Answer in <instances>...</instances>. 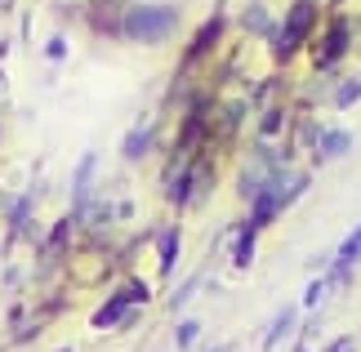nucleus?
<instances>
[{
	"instance_id": "1",
	"label": "nucleus",
	"mask_w": 361,
	"mask_h": 352,
	"mask_svg": "<svg viewBox=\"0 0 361 352\" xmlns=\"http://www.w3.org/2000/svg\"><path fill=\"white\" fill-rule=\"evenodd\" d=\"M178 27V9L170 5H143V9H130L125 13V36L143 40V45H157Z\"/></svg>"
},
{
	"instance_id": "18",
	"label": "nucleus",
	"mask_w": 361,
	"mask_h": 352,
	"mask_svg": "<svg viewBox=\"0 0 361 352\" xmlns=\"http://www.w3.org/2000/svg\"><path fill=\"white\" fill-rule=\"evenodd\" d=\"M299 352H308V348H299Z\"/></svg>"
},
{
	"instance_id": "4",
	"label": "nucleus",
	"mask_w": 361,
	"mask_h": 352,
	"mask_svg": "<svg viewBox=\"0 0 361 352\" xmlns=\"http://www.w3.org/2000/svg\"><path fill=\"white\" fill-rule=\"evenodd\" d=\"M348 147H353V134H343V130H330V134H322V157H326V161H339Z\"/></svg>"
},
{
	"instance_id": "12",
	"label": "nucleus",
	"mask_w": 361,
	"mask_h": 352,
	"mask_svg": "<svg viewBox=\"0 0 361 352\" xmlns=\"http://www.w3.org/2000/svg\"><path fill=\"white\" fill-rule=\"evenodd\" d=\"M250 27H255V32H268V27H272V18H268V9H250Z\"/></svg>"
},
{
	"instance_id": "14",
	"label": "nucleus",
	"mask_w": 361,
	"mask_h": 352,
	"mask_svg": "<svg viewBox=\"0 0 361 352\" xmlns=\"http://www.w3.org/2000/svg\"><path fill=\"white\" fill-rule=\"evenodd\" d=\"M322 294H326V281H312V286H308V294H303V303H308V308H317V303H322Z\"/></svg>"
},
{
	"instance_id": "7",
	"label": "nucleus",
	"mask_w": 361,
	"mask_h": 352,
	"mask_svg": "<svg viewBox=\"0 0 361 352\" xmlns=\"http://www.w3.org/2000/svg\"><path fill=\"white\" fill-rule=\"evenodd\" d=\"M255 223H245V232H241V241H237V255H232V259H237V267H245L250 263V255H255Z\"/></svg>"
},
{
	"instance_id": "2",
	"label": "nucleus",
	"mask_w": 361,
	"mask_h": 352,
	"mask_svg": "<svg viewBox=\"0 0 361 352\" xmlns=\"http://www.w3.org/2000/svg\"><path fill=\"white\" fill-rule=\"evenodd\" d=\"M312 13H317L312 0H295V5H290V13H286V32L276 36V54H281V59H290V54L303 45V36L312 32Z\"/></svg>"
},
{
	"instance_id": "5",
	"label": "nucleus",
	"mask_w": 361,
	"mask_h": 352,
	"mask_svg": "<svg viewBox=\"0 0 361 352\" xmlns=\"http://www.w3.org/2000/svg\"><path fill=\"white\" fill-rule=\"evenodd\" d=\"M357 255H361V228H357V232L348 236V241H343V245H339V259H335L339 267H335V277H330V281H339L343 272H348V263H353Z\"/></svg>"
},
{
	"instance_id": "13",
	"label": "nucleus",
	"mask_w": 361,
	"mask_h": 352,
	"mask_svg": "<svg viewBox=\"0 0 361 352\" xmlns=\"http://www.w3.org/2000/svg\"><path fill=\"white\" fill-rule=\"evenodd\" d=\"M197 334H201V326H197V321H183V326H178V344H192V339H197Z\"/></svg>"
},
{
	"instance_id": "17",
	"label": "nucleus",
	"mask_w": 361,
	"mask_h": 352,
	"mask_svg": "<svg viewBox=\"0 0 361 352\" xmlns=\"http://www.w3.org/2000/svg\"><path fill=\"white\" fill-rule=\"evenodd\" d=\"M330 352H353V344H343V339H339V344H335V348H330Z\"/></svg>"
},
{
	"instance_id": "8",
	"label": "nucleus",
	"mask_w": 361,
	"mask_h": 352,
	"mask_svg": "<svg viewBox=\"0 0 361 352\" xmlns=\"http://www.w3.org/2000/svg\"><path fill=\"white\" fill-rule=\"evenodd\" d=\"M290 326H295V308H286V312H281V317L272 321V334H268V339H263V348H272V344L281 339V334H286Z\"/></svg>"
},
{
	"instance_id": "3",
	"label": "nucleus",
	"mask_w": 361,
	"mask_h": 352,
	"mask_svg": "<svg viewBox=\"0 0 361 352\" xmlns=\"http://www.w3.org/2000/svg\"><path fill=\"white\" fill-rule=\"evenodd\" d=\"M348 23H335V27H330V36H326V54H322V59L326 63H335V59H343V49H348Z\"/></svg>"
},
{
	"instance_id": "6",
	"label": "nucleus",
	"mask_w": 361,
	"mask_h": 352,
	"mask_svg": "<svg viewBox=\"0 0 361 352\" xmlns=\"http://www.w3.org/2000/svg\"><path fill=\"white\" fill-rule=\"evenodd\" d=\"M174 259H178V232L165 228V232H161V267H165V272L174 267Z\"/></svg>"
},
{
	"instance_id": "10",
	"label": "nucleus",
	"mask_w": 361,
	"mask_h": 352,
	"mask_svg": "<svg viewBox=\"0 0 361 352\" xmlns=\"http://www.w3.org/2000/svg\"><path fill=\"white\" fill-rule=\"evenodd\" d=\"M121 312H125V299H112V303H107L99 317H94V326H112V321H116Z\"/></svg>"
},
{
	"instance_id": "11",
	"label": "nucleus",
	"mask_w": 361,
	"mask_h": 352,
	"mask_svg": "<svg viewBox=\"0 0 361 352\" xmlns=\"http://www.w3.org/2000/svg\"><path fill=\"white\" fill-rule=\"evenodd\" d=\"M357 98H361V80H348V85H343V90L335 94V103H339V107H353Z\"/></svg>"
},
{
	"instance_id": "19",
	"label": "nucleus",
	"mask_w": 361,
	"mask_h": 352,
	"mask_svg": "<svg viewBox=\"0 0 361 352\" xmlns=\"http://www.w3.org/2000/svg\"><path fill=\"white\" fill-rule=\"evenodd\" d=\"M214 352H224V348H214Z\"/></svg>"
},
{
	"instance_id": "9",
	"label": "nucleus",
	"mask_w": 361,
	"mask_h": 352,
	"mask_svg": "<svg viewBox=\"0 0 361 352\" xmlns=\"http://www.w3.org/2000/svg\"><path fill=\"white\" fill-rule=\"evenodd\" d=\"M219 27H224V18H210V27H205V32L197 36V45H192V54H205L214 45V36H219Z\"/></svg>"
},
{
	"instance_id": "16",
	"label": "nucleus",
	"mask_w": 361,
	"mask_h": 352,
	"mask_svg": "<svg viewBox=\"0 0 361 352\" xmlns=\"http://www.w3.org/2000/svg\"><path fill=\"white\" fill-rule=\"evenodd\" d=\"M63 49H67V45H63V40H59V36H54V40H49V45H45V54H49V59H63Z\"/></svg>"
},
{
	"instance_id": "15",
	"label": "nucleus",
	"mask_w": 361,
	"mask_h": 352,
	"mask_svg": "<svg viewBox=\"0 0 361 352\" xmlns=\"http://www.w3.org/2000/svg\"><path fill=\"white\" fill-rule=\"evenodd\" d=\"M147 134H152V130H138V134L130 138V147H125V152H130V157H138V152L147 147Z\"/></svg>"
}]
</instances>
